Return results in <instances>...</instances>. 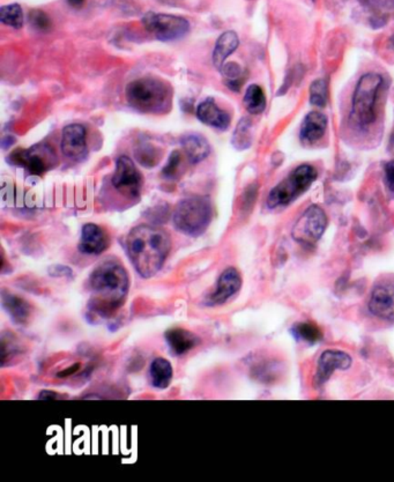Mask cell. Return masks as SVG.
Masks as SVG:
<instances>
[{
  "mask_svg": "<svg viewBox=\"0 0 394 482\" xmlns=\"http://www.w3.org/2000/svg\"><path fill=\"white\" fill-rule=\"evenodd\" d=\"M166 340L174 355H183L200 342L199 338L184 329H172L166 332Z\"/></svg>",
  "mask_w": 394,
  "mask_h": 482,
  "instance_id": "18",
  "label": "cell"
},
{
  "mask_svg": "<svg viewBox=\"0 0 394 482\" xmlns=\"http://www.w3.org/2000/svg\"><path fill=\"white\" fill-rule=\"evenodd\" d=\"M317 170L310 164L298 166L288 177L272 189L268 194L267 206L270 208L288 206L310 189L316 181Z\"/></svg>",
  "mask_w": 394,
  "mask_h": 482,
  "instance_id": "6",
  "label": "cell"
},
{
  "mask_svg": "<svg viewBox=\"0 0 394 482\" xmlns=\"http://www.w3.org/2000/svg\"><path fill=\"white\" fill-rule=\"evenodd\" d=\"M293 333L300 340H305V342H316L320 337V332L318 329L308 323L298 324L293 329Z\"/></svg>",
  "mask_w": 394,
  "mask_h": 482,
  "instance_id": "29",
  "label": "cell"
},
{
  "mask_svg": "<svg viewBox=\"0 0 394 482\" xmlns=\"http://www.w3.org/2000/svg\"><path fill=\"white\" fill-rule=\"evenodd\" d=\"M328 124V117L323 112H310L302 123L300 137L305 142H316L324 137Z\"/></svg>",
  "mask_w": 394,
  "mask_h": 482,
  "instance_id": "17",
  "label": "cell"
},
{
  "mask_svg": "<svg viewBox=\"0 0 394 482\" xmlns=\"http://www.w3.org/2000/svg\"><path fill=\"white\" fill-rule=\"evenodd\" d=\"M369 309L378 318L394 322V286L382 283L372 290Z\"/></svg>",
  "mask_w": 394,
  "mask_h": 482,
  "instance_id": "12",
  "label": "cell"
},
{
  "mask_svg": "<svg viewBox=\"0 0 394 482\" xmlns=\"http://www.w3.org/2000/svg\"><path fill=\"white\" fill-rule=\"evenodd\" d=\"M242 278L234 267H228L224 273L220 275L216 290L209 296V303L211 305H224L231 296H234L238 290H241Z\"/></svg>",
  "mask_w": 394,
  "mask_h": 482,
  "instance_id": "13",
  "label": "cell"
},
{
  "mask_svg": "<svg viewBox=\"0 0 394 482\" xmlns=\"http://www.w3.org/2000/svg\"><path fill=\"white\" fill-rule=\"evenodd\" d=\"M244 107L252 115H259L266 108V97L264 90L258 85H251L246 89Z\"/></svg>",
  "mask_w": 394,
  "mask_h": 482,
  "instance_id": "23",
  "label": "cell"
},
{
  "mask_svg": "<svg viewBox=\"0 0 394 482\" xmlns=\"http://www.w3.org/2000/svg\"><path fill=\"white\" fill-rule=\"evenodd\" d=\"M197 117L201 123L219 130H226L231 124L229 114L220 109L213 99H207L198 105Z\"/></svg>",
  "mask_w": 394,
  "mask_h": 482,
  "instance_id": "16",
  "label": "cell"
},
{
  "mask_svg": "<svg viewBox=\"0 0 394 482\" xmlns=\"http://www.w3.org/2000/svg\"><path fill=\"white\" fill-rule=\"evenodd\" d=\"M3 305L11 316L12 320L16 324H26L30 316V305L28 302L12 294L3 293Z\"/></svg>",
  "mask_w": 394,
  "mask_h": 482,
  "instance_id": "21",
  "label": "cell"
},
{
  "mask_svg": "<svg viewBox=\"0 0 394 482\" xmlns=\"http://www.w3.org/2000/svg\"><path fill=\"white\" fill-rule=\"evenodd\" d=\"M127 253L135 271L142 278H152L163 266L170 253L171 238L159 227L142 225L131 230L127 238Z\"/></svg>",
  "mask_w": 394,
  "mask_h": 482,
  "instance_id": "2",
  "label": "cell"
},
{
  "mask_svg": "<svg viewBox=\"0 0 394 482\" xmlns=\"http://www.w3.org/2000/svg\"><path fill=\"white\" fill-rule=\"evenodd\" d=\"M142 23L149 33L163 42L175 41L190 31V23L181 16L149 12L142 18Z\"/></svg>",
  "mask_w": 394,
  "mask_h": 482,
  "instance_id": "8",
  "label": "cell"
},
{
  "mask_svg": "<svg viewBox=\"0 0 394 482\" xmlns=\"http://www.w3.org/2000/svg\"><path fill=\"white\" fill-rule=\"evenodd\" d=\"M108 235L101 227L94 223H87L82 228L81 240L79 249L83 253L100 255L108 248Z\"/></svg>",
  "mask_w": 394,
  "mask_h": 482,
  "instance_id": "15",
  "label": "cell"
},
{
  "mask_svg": "<svg viewBox=\"0 0 394 482\" xmlns=\"http://www.w3.org/2000/svg\"><path fill=\"white\" fill-rule=\"evenodd\" d=\"M125 94L131 107L145 114H164L171 107L172 90L161 79H137L127 86Z\"/></svg>",
  "mask_w": 394,
  "mask_h": 482,
  "instance_id": "3",
  "label": "cell"
},
{
  "mask_svg": "<svg viewBox=\"0 0 394 482\" xmlns=\"http://www.w3.org/2000/svg\"><path fill=\"white\" fill-rule=\"evenodd\" d=\"M112 186L120 194L130 199H137L142 191V177L133 161L127 156H120L116 162Z\"/></svg>",
  "mask_w": 394,
  "mask_h": 482,
  "instance_id": "10",
  "label": "cell"
},
{
  "mask_svg": "<svg viewBox=\"0 0 394 482\" xmlns=\"http://www.w3.org/2000/svg\"><path fill=\"white\" fill-rule=\"evenodd\" d=\"M252 124L249 118H243L238 123L237 127L234 132L233 137V145L237 149H249L252 141V131H251Z\"/></svg>",
  "mask_w": 394,
  "mask_h": 482,
  "instance_id": "25",
  "label": "cell"
},
{
  "mask_svg": "<svg viewBox=\"0 0 394 482\" xmlns=\"http://www.w3.org/2000/svg\"><path fill=\"white\" fill-rule=\"evenodd\" d=\"M181 160H182V155H181V153H179V151L171 153L170 157L168 160L167 166L164 167L163 171H162L164 177H176L177 171H179V164H181Z\"/></svg>",
  "mask_w": 394,
  "mask_h": 482,
  "instance_id": "31",
  "label": "cell"
},
{
  "mask_svg": "<svg viewBox=\"0 0 394 482\" xmlns=\"http://www.w3.org/2000/svg\"><path fill=\"white\" fill-rule=\"evenodd\" d=\"M10 160L12 164L25 168L30 174L36 176H41L57 164L56 153L53 147L47 144H38L28 149L15 151Z\"/></svg>",
  "mask_w": 394,
  "mask_h": 482,
  "instance_id": "9",
  "label": "cell"
},
{
  "mask_svg": "<svg viewBox=\"0 0 394 482\" xmlns=\"http://www.w3.org/2000/svg\"><path fill=\"white\" fill-rule=\"evenodd\" d=\"M57 397H58V394H55V392H51V391H43V392H41V394H40L38 399H41V401L48 399V401H50V399H57Z\"/></svg>",
  "mask_w": 394,
  "mask_h": 482,
  "instance_id": "33",
  "label": "cell"
},
{
  "mask_svg": "<svg viewBox=\"0 0 394 482\" xmlns=\"http://www.w3.org/2000/svg\"><path fill=\"white\" fill-rule=\"evenodd\" d=\"M67 1L73 8H81L83 3H85V0H67Z\"/></svg>",
  "mask_w": 394,
  "mask_h": 482,
  "instance_id": "34",
  "label": "cell"
},
{
  "mask_svg": "<svg viewBox=\"0 0 394 482\" xmlns=\"http://www.w3.org/2000/svg\"><path fill=\"white\" fill-rule=\"evenodd\" d=\"M149 375L152 379L153 385L157 389H167L170 385L172 379V367L170 362L163 357H157L153 361L149 368Z\"/></svg>",
  "mask_w": 394,
  "mask_h": 482,
  "instance_id": "22",
  "label": "cell"
},
{
  "mask_svg": "<svg viewBox=\"0 0 394 482\" xmlns=\"http://www.w3.org/2000/svg\"><path fill=\"white\" fill-rule=\"evenodd\" d=\"M383 84L382 75L368 73L357 82L352 103V119L357 127L365 129L375 122V104L380 86Z\"/></svg>",
  "mask_w": 394,
  "mask_h": 482,
  "instance_id": "5",
  "label": "cell"
},
{
  "mask_svg": "<svg viewBox=\"0 0 394 482\" xmlns=\"http://www.w3.org/2000/svg\"><path fill=\"white\" fill-rule=\"evenodd\" d=\"M161 155L162 154L159 149L150 144H144L135 149V157L138 160L139 164L145 166L146 168H153L155 164H159Z\"/></svg>",
  "mask_w": 394,
  "mask_h": 482,
  "instance_id": "26",
  "label": "cell"
},
{
  "mask_svg": "<svg viewBox=\"0 0 394 482\" xmlns=\"http://www.w3.org/2000/svg\"><path fill=\"white\" fill-rule=\"evenodd\" d=\"M28 20H29L30 26L33 27L34 29L47 31L51 28V20L49 18V15L45 14L44 12L40 11V10H34L30 12Z\"/></svg>",
  "mask_w": 394,
  "mask_h": 482,
  "instance_id": "30",
  "label": "cell"
},
{
  "mask_svg": "<svg viewBox=\"0 0 394 482\" xmlns=\"http://www.w3.org/2000/svg\"><path fill=\"white\" fill-rule=\"evenodd\" d=\"M352 364V359L346 353L339 351H326L320 356L317 369L316 382L318 385H321L326 382L331 375L338 369L345 370L348 369Z\"/></svg>",
  "mask_w": 394,
  "mask_h": 482,
  "instance_id": "14",
  "label": "cell"
},
{
  "mask_svg": "<svg viewBox=\"0 0 394 482\" xmlns=\"http://www.w3.org/2000/svg\"><path fill=\"white\" fill-rule=\"evenodd\" d=\"M239 45L237 34L235 31H226L216 41L215 49L213 52V63L216 68L221 70L226 64L228 57L236 51Z\"/></svg>",
  "mask_w": 394,
  "mask_h": 482,
  "instance_id": "19",
  "label": "cell"
},
{
  "mask_svg": "<svg viewBox=\"0 0 394 482\" xmlns=\"http://www.w3.org/2000/svg\"><path fill=\"white\" fill-rule=\"evenodd\" d=\"M182 146L192 164H198L206 159L211 152L209 142L200 134H186L182 139Z\"/></svg>",
  "mask_w": 394,
  "mask_h": 482,
  "instance_id": "20",
  "label": "cell"
},
{
  "mask_svg": "<svg viewBox=\"0 0 394 482\" xmlns=\"http://www.w3.org/2000/svg\"><path fill=\"white\" fill-rule=\"evenodd\" d=\"M328 227V216L318 205H311L305 210L295 223L291 235L295 241L303 246H313L323 236Z\"/></svg>",
  "mask_w": 394,
  "mask_h": 482,
  "instance_id": "7",
  "label": "cell"
},
{
  "mask_svg": "<svg viewBox=\"0 0 394 482\" xmlns=\"http://www.w3.org/2000/svg\"><path fill=\"white\" fill-rule=\"evenodd\" d=\"M221 72L226 78V85L231 90L238 92L243 85V80L241 79L243 72L241 66L237 63L224 64V67L221 68Z\"/></svg>",
  "mask_w": 394,
  "mask_h": 482,
  "instance_id": "27",
  "label": "cell"
},
{
  "mask_svg": "<svg viewBox=\"0 0 394 482\" xmlns=\"http://www.w3.org/2000/svg\"><path fill=\"white\" fill-rule=\"evenodd\" d=\"M390 42H391V45H393V47H394V35H393V36H392V38H391Z\"/></svg>",
  "mask_w": 394,
  "mask_h": 482,
  "instance_id": "35",
  "label": "cell"
},
{
  "mask_svg": "<svg viewBox=\"0 0 394 482\" xmlns=\"http://www.w3.org/2000/svg\"><path fill=\"white\" fill-rule=\"evenodd\" d=\"M384 182L389 191L394 194V160L387 162L384 167Z\"/></svg>",
  "mask_w": 394,
  "mask_h": 482,
  "instance_id": "32",
  "label": "cell"
},
{
  "mask_svg": "<svg viewBox=\"0 0 394 482\" xmlns=\"http://www.w3.org/2000/svg\"><path fill=\"white\" fill-rule=\"evenodd\" d=\"M328 84L323 79H317L310 86V102L313 105L323 108L328 103Z\"/></svg>",
  "mask_w": 394,
  "mask_h": 482,
  "instance_id": "28",
  "label": "cell"
},
{
  "mask_svg": "<svg viewBox=\"0 0 394 482\" xmlns=\"http://www.w3.org/2000/svg\"><path fill=\"white\" fill-rule=\"evenodd\" d=\"M62 151L64 155L75 162L83 161L88 155L85 127L80 124L67 125L62 136Z\"/></svg>",
  "mask_w": 394,
  "mask_h": 482,
  "instance_id": "11",
  "label": "cell"
},
{
  "mask_svg": "<svg viewBox=\"0 0 394 482\" xmlns=\"http://www.w3.org/2000/svg\"><path fill=\"white\" fill-rule=\"evenodd\" d=\"M213 208L209 198L194 196L179 201L174 213L176 229L192 238L204 234L212 221Z\"/></svg>",
  "mask_w": 394,
  "mask_h": 482,
  "instance_id": "4",
  "label": "cell"
},
{
  "mask_svg": "<svg viewBox=\"0 0 394 482\" xmlns=\"http://www.w3.org/2000/svg\"><path fill=\"white\" fill-rule=\"evenodd\" d=\"M88 286L90 312L103 318L123 305L130 280L123 264L116 258H105L90 273Z\"/></svg>",
  "mask_w": 394,
  "mask_h": 482,
  "instance_id": "1",
  "label": "cell"
},
{
  "mask_svg": "<svg viewBox=\"0 0 394 482\" xmlns=\"http://www.w3.org/2000/svg\"><path fill=\"white\" fill-rule=\"evenodd\" d=\"M0 21L15 29H20L23 26V12L18 4L8 5L0 8Z\"/></svg>",
  "mask_w": 394,
  "mask_h": 482,
  "instance_id": "24",
  "label": "cell"
}]
</instances>
